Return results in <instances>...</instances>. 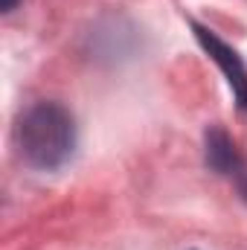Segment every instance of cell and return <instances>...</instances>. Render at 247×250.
Segmentation results:
<instances>
[{"label":"cell","instance_id":"1","mask_svg":"<svg viewBox=\"0 0 247 250\" xmlns=\"http://www.w3.org/2000/svg\"><path fill=\"white\" fill-rule=\"evenodd\" d=\"M15 137L26 166L53 172L70 160L76 148V123L62 102H35L23 111Z\"/></svg>","mask_w":247,"mask_h":250},{"label":"cell","instance_id":"2","mask_svg":"<svg viewBox=\"0 0 247 250\" xmlns=\"http://www.w3.org/2000/svg\"><path fill=\"white\" fill-rule=\"evenodd\" d=\"M192 29H195V38L201 41V47L206 50V56L218 64L221 73L227 76V84H230V90H233L239 108L247 111V67H245V62H242V56H239L230 44H224L212 29H206V26H201V23H192Z\"/></svg>","mask_w":247,"mask_h":250},{"label":"cell","instance_id":"3","mask_svg":"<svg viewBox=\"0 0 247 250\" xmlns=\"http://www.w3.org/2000/svg\"><path fill=\"white\" fill-rule=\"evenodd\" d=\"M206 163L209 169H215L218 175H239L245 169L242 163V154L233 143V137L221 128V125H212L206 131Z\"/></svg>","mask_w":247,"mask_h":250},{"label":"cell","instance_id":"4","mask_svg":"<svg viewBox=\"0 0 247 250\" xmlns=\"http://www.w3.org/2000/svg\"><path fill=\"white\" fill-rule=\"evenodd\" d=\"M236 181H239V192H242V198L247 201V169H242V172L236 175Z\"/></svg>","mask_w":247,"mask_h":250},{"label":"cell","instance_id":"5","mask_svg":"<svg viewBox=\"0 0 247 250\" xmlns=\"http://www.w3.org/2000/svg\"><path fill=\"white\" fill-rule=\"evenodd\" d=\"M15 3H18V0H0V6H3V12H12V9H15Z\"/></svg>","mask_w":247,"mask_h":250}]
</instances>
